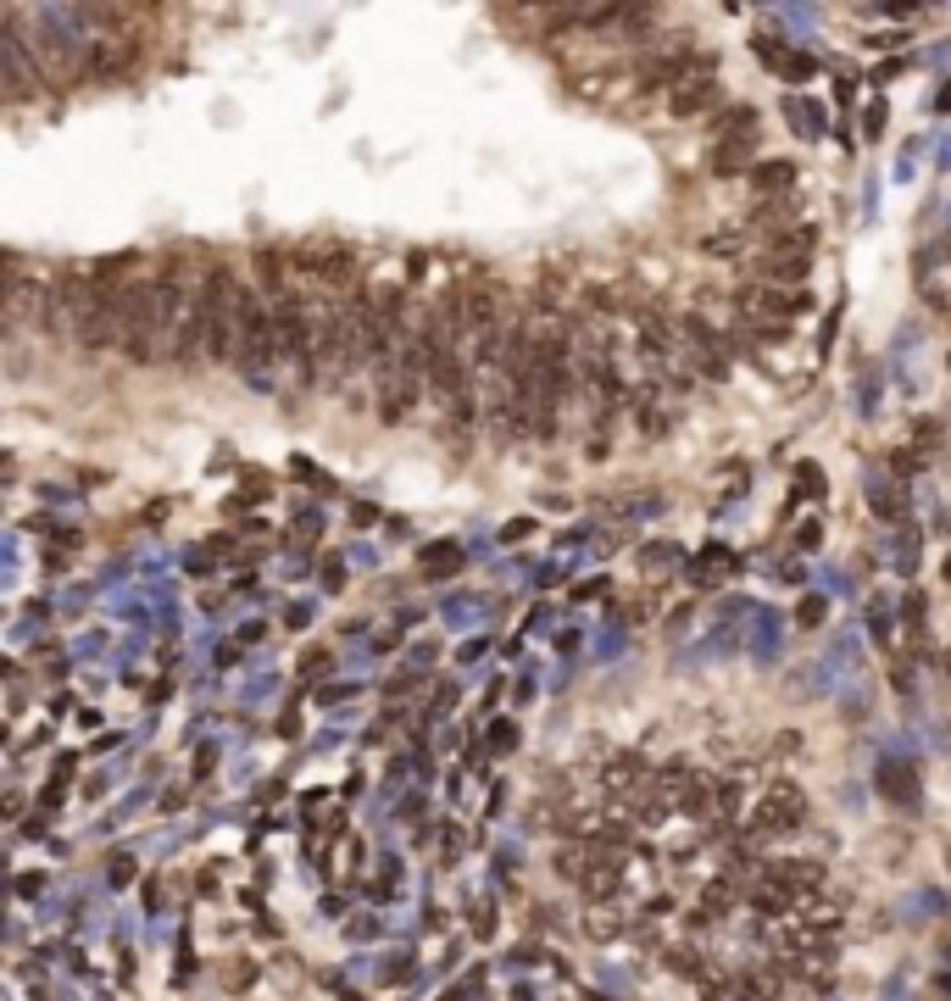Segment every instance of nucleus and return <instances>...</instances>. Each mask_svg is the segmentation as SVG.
Masks as SVG:
<instances>
[{"label": "nucleus", "instance_id": "obj_1", "mask_svg": "<svg viewBox=\"0 0 951 1001\" xmlns=\"http://www.w3.org/2000/svg\"><path fill=\"white\" fill-rule=\"evenodd\" d=\"M239 301H245V284L228 273V262H212L206 268V284H201L206 362H234L239 357Z\"/></svg>", "mask_w": 951, "mask_h": 1001}, {"label": "nucleus", "instance_id": "obj_2", "mask_svg": "<svg viewBox=\"0 0 951 1001\" xmlns=\"http://www.w3.org/2000/svg\"><path fill=\"white\" fill-rule=\"evenodd\" d=\"M279 357H284V346H279L273 301L256 295V290H245V301H239V357H234V368H239L250 384H268Z\"/></svg>", "mask_w": 951, "mask_h": 1001}, {"label": "nucleus", "instance_id": "obj_3", "mask_svg": "<svg viewBox=\"0 0 951 1001\" xmlns=\"http://www.w3.org/2000/svg\"><path fill=\"white\" fill-rule=\"evenodd\" d=\"M802 818H807V801H802L791 785H780V790H768V796L757 801L751 829H757V834H785V829H796Z\"/></svg>", "mask_w": 951, "mask_h": 1001}, {"label": "nucleus", "instance_id": "obj_4", "mask_svg": "<svg viewBox=\"0 0 951 1001\" xmlns=\"http://www.w3.org/2000/svg\"><path fill=\"white\" fill-rule=\"evenodd\" d=\"M880 790H885V801H896V807H918L924 779H918V768H913L907 757H885V763H880Z\"/></svg>", "mask_w": 951, "mask_h": 1001}, {"label": "nucleus", "instance_id": "obj_5", "mask_svg": "<svg viewBox=\"0 0 951 1001\" xmlns=\"http://www.w3.org/2000/svg\"><path fill=\"white\" fill-rule=\"evenodd\" d=\"M751 50H757L773 72H785V78H813V72H818V61H813V56L791 50L785 40H773V34H757V40H751Z\"/></svg>", "mask_w": 951, "mask_h": 1001}, {"label": "nucleus", "instance_id": "obj_6", "mask_svg": "<svg viewBox=\"0 0 951 1001\" xmlns=\"http://www.w3.org/2000/svg\"><path fill=\"white\" fill-rule=\"evenodd\" d=\"M768 879L780 885L791 901H802V896H818L824 868H818V863H796V857H785V863H768Z\"/></svg>", "mask_w": 951, "mask_h": 1001}, {"label": "nucleus", "instance_id": "obj_7", "mask_svg": "<svg viewBox=\"0 0 951 1001\" xmlns=\"http://www.w3.org/2000/svg\"><path fill=\"white\" fill-rule=\"evenodd\" d=\"M718 101H724L718 78H684L668 106H673V117H696V112H707V106H718Z\"/></svg>", "mask_w": 951, "mask_h": 1001}, {"label": "nucleus", "instance_id": "obj_8", "mask_svg": "<svg viewBox=\"0 0 951 1001\" xmlns=\"http://www.w3.org/2000/svg\"><path fill=\"white\" fill-rule=\"evenodd\" d=\"M751 268H757V279L773 290V284H802L813 262H807V257H780V250H768V257H762V262H751Z\"/></svg>", "mask_w": 951, "mask_h": 1001}, {"label": "nucleus", "instance_id": "obj_9", "mask_svg": "<svg viewBox=\"0 0 951 1001\" xmlns=\"http://www.w3.org/2000/svg\"><path fill=\"white\" fill-rule=\"evenodd\" d=\"M751 184H757V195H785L796 184V167L791 161H762V167H751Z\"/></svg>", "mask_w": 951, "mask_h": 1001}, {"label": "nucleus", "instance_id": "obj_10", "mask_svg": "<svg viewBox=\"0 0 951 1001\" xmlns=\"http://www.w3.org/2000/svg\"><path fill=\"white\" fill-rule=\"evenodd\" d=\"M746 134H757V106H729L718 123H713V139L724 145V139H746Z\"/></svg>", "mask_w": 951, "mask_h": 1001}, {"label": "nucleus", "instance_id": "obj_11", "mask_svg": "<svg viewBox=\"0 0 951 1001\" xmlns=\"http://www.w3.org/2000/svg\"><path fill=\"white\" fill-rule=\"evenodd\" d=\"M751 145H757V134H746V139H724V145L713 150V173H740L746 156H751Z\"/></svg>", "mask_w": 951, "mask_h": 1001}, {"label": "nucleus", "instance_id": "obj_12", "mask_svg": "<svg viewBox=\"0 0 951 1001\" xmlns=\"http://www.w3.org/2000/svg\"><path fill=\"white\" fill-rule=\"evenodd\" d=\"M869 507H874L880 518H907V490H902L896 479H891V490L874 484V490H869Z\"/></svg>", "mask_w": 951, "mask_h": 1001}, {"label": "nucleus", "instance_id": "obj_13", "mask_svg": "<svg viewBox=\"0 0 951 1001\" xmlns=\"http://www.w3.org/2000/svg\"><path fill=\"white\" fill-rule=\"evenodd\" d=\"M729 567H735V556H729V551H702V556H696V567H690V578H696V584H724V578H729Z\"/></svg>", "mask_w": 951, "mask_h": 1001}, {"label": "nucleus", "instance_id": "obj_14", "mask_svg": "<svg viewBox=\"0 0 951 1001\" xmlns=\"http://www.w3.org/2000/svg\"><path fill=\"white\" fill-rule=\"evenodd\" d=\"M457 562H462L457 546H428V551H423V567H446V573H451Z\"/></svg>", "mask_w": 951, "mask_h": 1001}, {"label": "nucleus", "instance_id": "obj_15", "mask_svg": "<svg viewBox=\"0 0 951 1001\" xmlns=\"http://www.w3.org/2000/svg\"><path fill=\"white\" fill-rule=\"evenodd\" d=\"M796 484L807 490V495H824V473L813 468V462H802V473H796Z\"/></svg>", "mask_w": 951, "mask_h": 1001}, {"label": "nucleus", "instance_id": "obj_16", "mask_svg": "<svg viewBox=\"0 0 951 1001\" xmlns=\"http://www.w3.org/2000/svg\"><path fill=\"white\" fill-rule=\"evenodd\" d=\"M490 740H495L501 751H512V745H517V729H512V723H495V729H490Z\"/></svg>", "mask_w": 951, "mask_h": 1001}, {"label": "nucleus", "instance_id": "obj_17", "mask_svg": "<svg viewBox=\"0 0 951 1001\" xmlns=\"http://www.w3.org/2000/svg\"><path fill=\"white\" fill-rule=\"evenodd\" d=\"M907 623H913V629H918V623H924V596H918V591H913V596H907Z\"/></svg>", "mask_w": 951, "mask_h": 1001}, {"label": "nucleus", "instance_id": "obj_18", "mask_svg": "<svg viewBox=\"0 0 951 1001\" xmlns=\"http://www.w3.org/2000/svg\"><path fill=\"white\" fill-rule=\"evenodd\" d=\"M301 662H306V667H301V674H306V679H312V674H323V662H328V656H323V651H306V656H301Z\"/></svg>", "mask_w": 951, "mask_h": 1001}, {"label": "nucleus", "instance_id": "obj_19", "mask_svg": "<svg viewBox=\"0 0 951 1001\" xmlns=\"http://www.w3.org/2000/svg\"><path fill=\"white\" fill-rule=\"evenodd\" d=\"M668 556H673V551H662V546H651V551H646V556H640V562H646V567H662V562H668Z\"/></svg>", "mask_w": 951, "mask_h": 1001}, {"label": "nucleus", "instance_id": "obj_20", "mask_svg": "<svg viewBox=\"0 0 951 1001\" xmlns=\"http://www.w3.org/2000/svg\"><path fill=\"white\" fill-rule=\"evenodd\" d=\"M818 618H824V601H807V607H802V623H807V629H813V623H818Z\"/></svg>", "mask_w": 951, "mask_h": 1001}, {"label": "nucleus", "instance_id": "obj_21", "mask_svg": "<svg viewBox=\"0 0 951 1001\" xmlns=\"http://www.w3.org/2000/svg\"><path fill=\"white\" fill-rule=\"evenodd\" d=\"M946 578H951V556H946Z\"/></svg>", "mask_w": 951, "mask_h": 1001}]
</instances>
